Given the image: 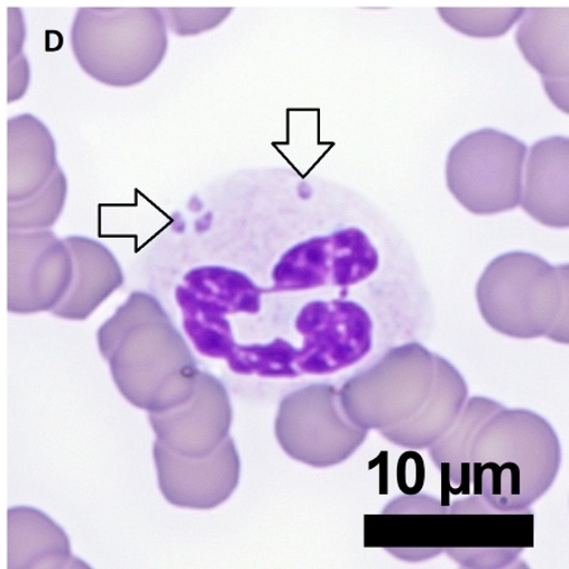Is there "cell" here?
<instances>
[{"mask_svg": "<svg viewBox=\"0 0 569 569\" xmlns=\"http://www.w3.org/2000/svg\"><path fill=\"white\" fill-rule=\"evenodd\" d=\"M8 568H88L71 553L70 540L44 512L17 507L8 511Z\"/></svg>", "mask_w": 569, "mask_h": 569, "instance_id": "obj_18", "label": "cell"}, {"mask_svg": "<svg viewBox=\"0 0 569 569\" xmlns=\"http://www.w3.org/2000/svg\"><path fill=\"white\" fill-rule=\"evenodd\" d=\"M297 355L298 348L287 339L277 338L268 345H238L227 362L238 375L293 379L300 376Z\"/></svg>", "mask_w": 569, "mask_h": 569, "instance_id": "obj_21", "label": "cell"}, {"mask_svg": "<svg viewBox=\"0 0 569 569\" xmlns=\"http://www.w3.org/2000/svg\"><path fill=\"white\" fill-rule=\"evenodd\" d=\"M503 408L502 403L488 398L468 400L452 427L428 448L431 461L442 473L445 486H451L456 492H470L473 439L486 421Z\"/></svg>", "mask_w": 569, "mask_h": 569, "instance_id": "obj_19", "label": "cell"}, {"mask_svg": "<svg viewBox=\"0 0 569 569\" xmlns=\"http://www.w3.org/2000/svg\"><path fill=\"white\" fill-rule=\"evenodd\" d=\"M274 433L293 460L327 468L348 460L362 446L369 430L347 418L332 385L317 383L293 391L281 401Z\"/></svg>", "mask_w": 569, "mask_h": 569, "instance_id": "obj_7", "label": "cell"}, {"mask_svg": "<svg viewBox=\"0 0 569 569\" xmlns=\"http://www.w3.org/2000/svg\"><path fill=\"white\" fill-rule=\"evenodd\" d=\"M99 351L132 406L169 410L194 392L199 370L186 339L149 293L136 291L98 330Z\"/></svg>", "mask_w": 569, "mask_h": 569, "instance_id": "obj_1", "label": "cell"}, {"mask_svg": "<svg viewBox=\"0 0 569 569\" xmlns=\"http://www.w3.org/2000/svg\"><path fill=\"white\" fill-rule=\"evenodd\" d=\"M468 389L463 376L442 356H436L433 388L423 407L402 425L380 435L399 447L426 449L452 427L462 411Z\"/></svg>", "mask_w": 569, "mask_h": 569, "instance_id": "obj_17", "label": "cell"}, {"mask_svg": "<svg viewBox=\"0 0 569 569\" xmlns=\"http://www.w3.org/2000/svg\"><path fill=\"white\" fill-rule=\"evenodd\" d=\"M527 153L525 142L492 128L467 134L448 154L447 187L476 216L509 212L520 206Z\"/></svg>", "mask_w": 569, "mask_h": 569, "instance_id": "obj_6", "label": "cell"}, {"mask_svg": "<svg viewBox=\"0 0 569 569\" xmlns=\"http://www.w3.org/2000/svg\"><path fill=\"white\" fill-rule=\"evenodd\" d=\"M263 292L246 273L222 266L189 271L177 289V301L198 352L228 361L238 343L227 317L259 313Z\"/></svg>", "mask_w": 569, "mask_h": 569, "instance_id": "obj_8", "label": "cell"}, {"mask_svg": "<svg viewBox=\"0 0 569 569\" xmlns=\"http://www.w3.org/2000/svg\"><path fill=\"white\" fill-rule=\"evenodd\" d=\"M562 451L535 411L503 408L477 431L470 451L475 495L502 512H525L555 483Z\"/></svg>", "mask_w": 569, "mask_h": 569, "instance_id": "obj_2", "label": "cell"}, {"mask_svg": "<svg viewBox=\"0 0 569 569\" xmlns=\"http://www.w3.org/2000/svg\"><path fill=\"white\" fill-rule=\"evenodd\" d=\"M440 18L457 32L473 39L507 34L525 16L526 8H438Z\"/></svg>", "mask_w": 569, "mask_h": 569, "instance_id": "obj_22", "label": "cell"}, {"mask_svg": "<svg viewBox=\"0 0 569 569\" xmlns=\"http://www.w3.org/2000/svg\"><path fill=\"white\" fill-rule=\"evenodd\" d=\"M72 257L51 229L8 231V311L30 316L52 311L67 296Z\"/></svg>", "mask_w": 569, "mask_h": 569, "instance_id": "obj_10", "label": "cell"}, {"mask_svg": "<svg viewBox=\"0 0 569 569\" xmlns=\"http://www.w3.org/2000/svg\"><path fill=\"white\" fill-rule=\"evenodd\" d=\"M72 257V280L67 296L51 313L69 320H86L122 287L121 264L107 247L87 237H67Z\"/></svg>", "mask_w": 569, "mask_h": 569, "instance_id": "obj_14", "label": "cell"}, {"mask_svg": "<svg viewBox=\"0 0 569 569\" xmlns=\"http://www.w3.org/2000/svg\"><path fill=\"white\" fill-rule=\"evenodd\" d=\"M71 48L80 68L108 87L149 79L168 53L167 18L159 8H79Z\"/></svg>", "mask_w": 569, "mask_h": 569, "instance_id": "obj_4", "label": "cell"}, {"mask_svg": "<svg viewBox=\"0 0 569 569\" xmlns=\"http://www.w3.org/2000/svg\"><path fill=\"white\" fill-rule=\"evenodd\" d=\"M8 203L40 191L60 168L57 142L39 118L21 114L8 119Z\"/></svg>", "mask_w": 569, "mask_h": 569, "instance_id": "obj_16", "label": "cell"}, {"mask_svg": "<svg viewBox=\"0 0 569 569\" xmlns=\"http://www.w3.org/2000/svg\"><path fill=\"white\" fill-rule=\"evenodd\" d=\"M153 455L160 490L164 499L179 508L214 509L231 497L240 481V456L229 436L204 457L178 455L159 440Z\"/></svg>", "mask_w": 569, "mask_h": 569, "instance_id": "obj_11", "label": "cell"}, {"mask_svg": "<svg viewBox=\"0 0 569 569\" xmlns=\"http://www.w3.org/2000/svg\"><path fill=\"white\" fill-rule=\"evenodd\" d=\"M26 34L23 12L20 8H8V59L23 52Z\"/></svg>", "mask_w": 569, "mask_h": 569, "instance_id": "obj_26", "label": "cell"}, {"mask_svg": "<svg viewBox=\"0 0 569 569\" xmlns=\"http://www.w3.org/2000/svg\"><path fill=\"white\" fill-rule=\"evenodd\" d=\"M68 179L61 168L31 198L8 203V231H40L57 224L66 208Z\"/></svg>", "mask_w": 569, "mask_h": 569, "instance_id": "obj_20", "label": "cell"}, {"mask_svg": "<svg viewBox=\"0 0 569 569\" xmlns=\"http://www.w3.org/2000/svg\"><path fill=\"white\" fill-rule=\"evenodd\" d=\"M568 8H530L516 40L522 57L543 80L546 93L568 114Z\"/></svg>", "mask_w": 569, "mask_h": 569, "instance_id": "obj_13", "label": "cell"}, {"mask_svg": "<svg viewBox=\"0 0 569 569\" xmlns=\"http://www.w3.org/2000/svg\"><path fill=\"white\" fill-rule=\"evenodd\" d=\"M173 33L194 36L216 29L232 13V8H164L161 9Z\"/></svg>", "mask_w": 569, "mask_h": 569, "instance_id": "obj_23", "label": "cell"}, {"mask_svg": "<svg viewBox=\"0 0 569 569\" xmlns=\"http://www.w3.org/2000/svg\"><path fill=\"white\" fill-rule=\"evenodd\" d=\"M31 82L30 62L22 52L18 57L8 59V103L22 99Z\"/></svg>", "mask_w": 569, "mask_h": 569, "instance_id": "obj_24", "label": "cell"}, {"mask_svg": "<svg viewBox=\"0 0 569 569\" xmlns=\"http://www.w3.org/2000/svg\"><path fill=\"white\" fill-rule=\"evenodd\" d=\"M476 298L486 323L503 336L569 342L568 263L552 266L529 252L503 253L483 271Z\"/></svg>", "mask_w": 569, "mask_h": 569, "instance_id": "obj_3", "label": "cell"}, {"mask_svg": "<svg viewBox=\"0 0 569 569\" xmlns=\"http://www.w3.org/2000/svg\"><path fill=\"white\" fill-rule=\"evenodd\" d=\"M152 429L161 445L187 457H204L229 436L232 407L223 383L199 372L194 392L176 408L150 412Z\"/></svg>", "mask_w": 569, "mask_h": 569, "instance_id": "obj_12", "label": "cell"}, {"mask_svg": "<svg viewBox=\"0 0 569 569\" xmlns=\"http://www.w3.org/2000/svg\"><path fill=\"white\" fill-rule=\"evenodd\" d=\"M436 356L417 342L391 348L338 391L347 418L362 429L381 431L415 417L433 388Z\"/></svg>", "mask_w": 569, "mask_h": 569, "instance_id": "obj_5", "label": "cell"}, {"mask_svg": "<svg viewBox=\"0 0 569 569\" xmlns=\"http://www.w3.org/2000/svg\"><path fill=\"white\" fill-rule=\"evenodd\" d=\"M302 338L297 369L330 375L351 367L372 351L376 320L361 301L348 298L307 302L293 321Z\"/></svg>", "mask_w": 569, "mask_h": 569, "instance_id": "obj_9", "label": "cell"}, {"mask_svg": "<svg viewBox=\"0 0 569 569\" xmlns=\"http://www.w3.org/2000/svg\"><path fill=\"white\" fill-rule=\"evenodd\" d=\"M569 140L555 136L531 147L520 206L537 222L552 228L569 226Z\"/></svg>", "mask_w": 569, "mask_h": 569, "instance_id": "obj_15", "label": "cell"}, {"mask_svg": "<svg viewBox=\"0 0 569 569\" xmlns=\"http://www.w3.org/2000/svg\"><path fill=\"white\" fill-rule=\"evenodd\" d=\"M399 486L403 493L416 495L425 483L423 458L418 453L409 452L402 455L399 462Z\"/></svg>", "mask_w": 569, "mask_h": 569, "instance_id": "obj_25", "label": "cell"}]
</instances>
